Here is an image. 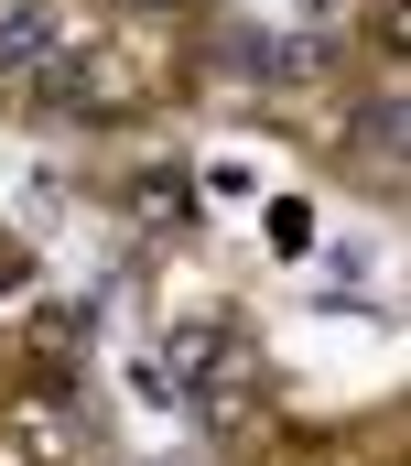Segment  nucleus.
<instances>
[{
    "instance_id": "1",
    "label": "nucleus",
    "mask_w": 411,
    "mask_h": 466,
    "mask_svg": "<svg viewBox=\"0 0 411 466\" xmlns=\"http://www.w3.org/2000/svg\"><path fill=\"white\" fill-rule=\"evenodd\" d=\"M141 11H185V0H141Z\"/></svg>"
}]
</instances>
